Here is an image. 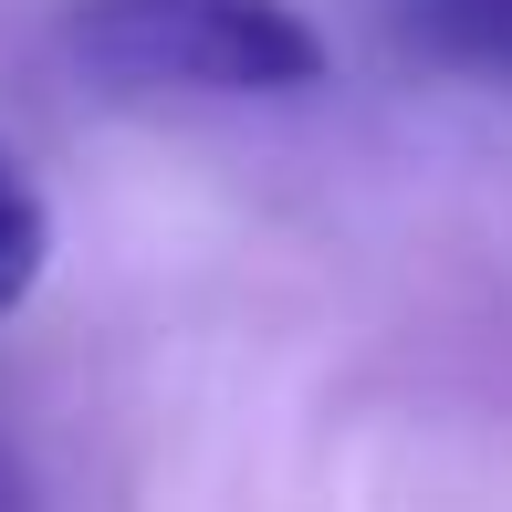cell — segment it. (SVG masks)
Listing matches in <instances>:
<instances>
[{
	"mask_svg": "<svg viewBox=\"0 0 512 512\" xmlns=\"http://www.w3.org/2000/svg\"><path fill=\"white\" fill-rule=\"evenodd\" d=\"M74 53L126 95H304L324 32L293 0H84Z\"/></svg>",
	"mask_w": 512,
	"mask_h": 512,
	"instance_id": "1",
	"label": "cell"
},
{
	"mask_svg": "<svg viewBox=\"0 0 512 512\" xmlns=\"http://www.w3.org/2000/svg\"><path fill=\"white\" fill-rule=\"evenodd\" d=\"M42 251H53V220H42V199H32V178L0 157V314L21 304V293L42 283Z\"/></svg>",
	"mask_w": 512,
	"mask_h": 512,
	"instance_id": "3",
	"label": "cell"
},
{
	"mask_svg": "<svg viewBox=\"0 0 512 512\" xmlns=\"http://www.w3.org/2000/svg\"><path fill=\"white\" fill-rule=\"evenodd\" d=\"M0 512H32V481H21V460L0 450Z\"/></svg>",
	"mask_w": 512,
	"mask_h": 512,
	"instance_id": "4",
	"label": "cell"
},
{
	"mask_svg": "<svg viewBox=\"0 0 512 512\" xmlns=\"http://www.w3.org/2000/svg\"><path fill=\"white\" fill-rule=\"evenodd\" d=\"M398 21L429 42V53L512 84V0H398Z\"/></svg>",
	"mask_w": 512,
	"mask_h": 512,
	"instance_id": "2",
	"label": "cell"
}]
</instances>
